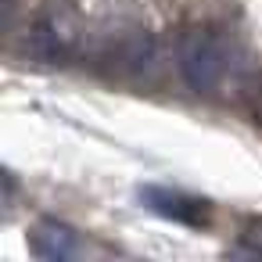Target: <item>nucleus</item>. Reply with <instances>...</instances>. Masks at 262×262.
I'll use <instances>...</instances> for the list:
<instances>
[{
	"label": "nucleus",
	"instance_id": "f257e3e1",
	"mask_svg": "<svg viewBox=\"0 0 262 262\" xmlns=\"http://www.w3.org/2000/svg\"><path fill=\"white\" fill-rule=\"evenodd\" d=\"M176 69L190 90H212L223 83L230 69V51L226 43L208 33V29H183L176 40Z\"/></svg>",
	"mask_w": 262,
	"mask_h": 262
},
{
	"label": "nucleus",
	"instance_id": "f03ea898",
	"mask_svg": "<svg viewBox=\"0 0 262 262\" xmlns=\"http://www.w3.org/2000/svg\"><path fill=\"white\" fill-rule=\"evenodd\" d=\"M104 58L112 61L115 72H122L129 79H151L162 65V47H158L155 33H147L140 26H129V29L108 33Z\"/></svg>",
	"mask_w": 262,
	"mask_h": 262
},
{
	"label": "nucleus",
	"instance_id": "7ed1b4c3",
	"mask_svg": "<svg viewBox=\"0 0 262 262\" xmlns=\"http://www.w3.org/2000/svg\"><path fill=\"white\" fill-rule=\"evenodd\" d=\"M140 201L151 212H158V215H165L172 223H187V226L208 223V205L205 201H198L190 194H180V190H169V187H144Z\"/></svg>",
	"mask_w": 262,
	"mask_h": 262
},
{
	"label": "nucleus",
	"instance_id": "20e7f679",
	"mask_svg": "<svg viewBox=\"0 0 262 262\" xmlns=\"http://www.w3.org/2000/svg\"><path fill=\"white\" fill-rule=\"evenodd\" d=\"M29 248L36 258H47V262H65V258H76L83 255V241L72 226L65 223H54V219H43L33 226L29 233Z\"/></svg>",
	"mask_w": 262,
	"mask_h": 262
},
{
	"label": "nucleus",
	"instance_id": "39448f33",
	"mask_svg": "<svg viewBox=\"0 0 262 262\" xmlns=\"http://www.w3.org/2000/svg\"><path fill=\"white\" fill-rule=\"evenodd\" d=\"M69 29L58 22V18H40L33 29H29V36H26V51L36 58V61H58V58H65V51H69Z\"/></svg>",
	"mask_w": 262,
	"mask_h": 262
},
{
	"label": "nucleus",
	"instance_id": "423d86ee",
	"mask_svg": "<svg viewBox=\"0 0 262 262\" xmlns=\"http://www.w3.org/2000/svg\"><path fill=\"white\" fill-rule=\"evenodd\" d=\"M241 251L262 258V219H251V223L241 230Z\"/></svg>",
	"mask_w": 262,
	"mask_h": 262
}]
</instances>
